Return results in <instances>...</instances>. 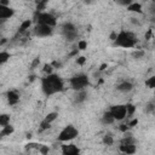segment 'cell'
Here are the masks:
<instances>
[{
  "label": "cell",
  "mask_w": 155,
  "mask_h": 155,
  "mask_svg": "<svg viewBox=\"0 0 155 155\" xmlns=\"http://www.w3.org/2000/svg\"><path fill=\"white\" fill-rule=\"evenodd\" d=\"M63 87H64V82L61 79V76L57 74L51 73L41 79V88L46 96H52L54 93H58L63 90Z\"/></svg>",
  "instance_id": "6da1fadb"
},
{
  "label": "cell",
  "mask_w": 155,
  "mask_h": 155,
  "mask_svg": "<svg viewBox=\"0 0 155 155\" xmlns=\"http://www.w3.org/2000/svg\"><path fill=\"white\" fill-rule=\"evenodd\" d=\"M114 44L124 48H132L137 44V36L128 30H121L116 34Z\"/></svg>",
  "instance_id": "7a4b0ae2"
},
{
  "label": "cell",
  "mask_w": 155,
  "mask_h": 155,
  "mask_svg": "<svg viewBox=\"0 0 155 155\" xmlns=\"http://www.w3.org/2000/svg\"><path fill=\"white\" fill-rule=\"evenodd\" d=\"M70 87L74 90V91H79V90H85L90 81H88V76L84 73H79V74H75L70 80Z\"/></svg>",
  "instance_id": "3957f363"
},
{
  "label": "cell",
  "mask_w": 155,
  "mask_h": 155,
  "mask_svg": "<svg viewBox=\"0 0 155 155\" xmlns=\"http://www.w3.org/2000/svg\"><path fill=\"white\" fill-rule=\"evenodd\" d=\"M78 134H79L78 128H76L74 125H68V126H65V127L59 132V134H58L57 139H58V142L64 143V142L73 140L74 138H76V137H78Z\"/></svg>",
  "instance_id": "277c9868"
},
{
  "label": "cell",
  "mask_w": 155,
  "mask_h": 155,
  "mask_svg": "<svg viewBox=\"0 0 155 155\" xmlns=\"http://www.w3.org/2000/svg\"><path fill=\"white\" fill-rule=\"evenodd\" d=\"M34 19L36 23H41V24H46L50 27H54L57 24V19L52 13L45 12V11H36Z\"/></svg>",
  "instance_id": "5b68a950"
},
{
  "label": "cell",
  "mask_w": 155,
  "mask_h": 155,
  "mask_svg": "<svg viewBox=\"0 0 155 155\" xmlns=\"http://www.w3.org/2000/svg\"><path fill=\"white\" fill-rule=\"evenodd\" d=\"M62 33H63L64 38H65L68 41H74V40L78 38L76 27H75L71 22H67V23L63 24V27H62Z\"/></svg>",
  "instance_id": "8992f818"
},
{
  "label": "cell",
  "mask_w": 155,
  "mask_h": 155,
  "mask_svg": "<svg viewBox=\"0 0 155 155\" xmlns=\"http://www.w3.org/2000/svg\"><path fill=\"white\" fill-rule=\"evenodd\" d=\"M110 114L113 115V117L117 121L124 120L127 116V111H126V105L125 104H117V105H113L109 109Z\"/></svg>",
  "instance_id": "52a82bcc"
},
{
  "label": "cell",
  "mask_w": 155,
  "mask_h": 155,
  "mask_svg": "<svg viewBox=\"0 0 155 155\" xmlns=\"http://www.w3.org/2000/svg\"><path fill=\"white\" fill-rule=\"evenodd\" d=\"M33 31H34L35 36L46 38V36H50L52 34V27L46 25V24H41V23H36L34 29H33Z\"/></svg>",
  "instance_id": "ba28073f"
},
{
  "label": "cell",
  "mask_w": 155,
  "mask_h": 155,
  "mask_svg": "<svg viewBox=\"0 0 155 155\" xmlns=\"http://www.w3.org/2000/svg\"><path fill=\"white\" fill-rule=\"evenodd\" d=\"M15 15V10L12 7H10L8 5H1L0 4V19L6 21L8 18H11Z\"/></svg>",
  "instance_id": "9c48e42d"
},
{
  "label": "cell",
  "mask_w": 155,
  "mask_h": 155,
  "mask_svg": "<svg viewBox=\"0 0 155 155\" xmlns=\"http://www.w3.org/2000/svg\"><path fill=\"white\" fill-rule=\"evenodd\" d=\"M62 153L64 155H78L80 153V149L75 144H63Z\"/></svg>",
  "instance_id": "30bf717a"
},
{
  "label": "cell",
  "mask_w": 155,
  "mask_h": 155,
  "mask_svg": "<svg viewBox=\"0 0 155 155\" xmlns=\"http://www.w3.org/2000/svg\"><path fill=\"white\" fill-rule=\"evenodd\" d=\"M133 87H134V85H133L131 81L125 80V81H121L120 84H117L116 90L120 91V92H130V91L133 90Z\"/></svg>",
  "instance_id": "8fae6325"
},
{
  "label": "cell",
  "mask_w": 155,
  "mask_h": 155,
  "mask_svg": "<svg viewBox=\"0 0 155 155\" xmlns=\"http://www.w3.org/2000/svg\"><path fill=\"white\" fill-rule=\"evenodd\" d=\"M6 98L10 105H16L19 102V93L17 91H8L6 93Z\"/></svg>",
  "instance_id": "7c38bea8"
},
{
  "label": "cell",
  "mask_w": 155,
  "mask_h": 155,
  "mask_svg": "<svg viewBox=\"0 0 155 155\" xmlns=\"http://www.w3.org/2000/svg\"><path fill=\"white\" fill-rule=\"evenodd\" d=\"M87 99V92L86 90H79L76 91L75 96H74V103L75 104H81Z\"/></svg>",
  "instance_id": "4fadbf2b"
},
{
  "label": "cell",
  "mask_w": 155,
  "mask_h": 155,
  "mask_svg": "<svg viewBox=\"0 0 155 155\" xmlns=\"http://www.w3.org/2000/svg\"><path fill=\"white\" fill-rule=\"evenodd\" d=\"M120 151H122L125 154H134L136 144H120Z\"/></svg>",
  "instance_id": "5bb4252c"
},
{
  "label": "cell",
  "mask_w": 155,
  "mask_h": 155,
  "mask_svg": "<svg viewBox=\"0 0 155 155\" xmlns=\"http://www.w3.org/2000/svg\"><path fill=\"white\" fill-rule=\"evenodd\" d=\"M127 7V11H130V12H136V13H142L143 11H142V5L139 4V2H134V1H132L128 6H126Z\"/></svg>",
  "instance_id": "9a60e30c"
},
{
  "label": "cell",
  "mask_w": 155,
  "mask_h": 155,
  "mask_svg": "<svg viewBox=\"0 0 155 155\" xmlns=\"http://www.w3.org/2000/svg\"><path fill=\"white\" fill-rule=\"evenodd\" d=\"M101 121H102V124H104V125H111V124L115 121V119L113 117V115L110 114V111H107V113L103 114Z\"/></svg>",
  "instance_id": "2e32d148"
},
{
  "label": "cell",
  "mask_w": 155,
  "mask_h": 155,
  "mask_svg": "<svg viewBox=\"0 0 155 155\" xmlns=\"http://www.w3.org/2000/svg\"><path fill=\"white\" fill-rule=\"evenodd\" d=\"M13 132H15V127H13L11 124H8V125H6V126L2 127V130H1V132H0V137L10 136V134H12Z\"/></svg>",
  "instance_id": "e0dca14e"
},
{
  "label": "cell",
  "mask_w": 155,
  "mask_h": 155,
  "mask_svg": "<svg viewBox=\"0 0 155 155\" xmlns=\"http://www.w3.org/2000/svg\"><path fill=\"white\" fill-rule=\"evenodd\" d=\"M30 25H31V21L30 19H25V21H23L22 23H21V25H19V28H18V33H24L27 29H29L30 28Z\"/></svg>",
  "instance_id": "ac0fdd59"
},
{
  "label": "cell",
  "mask_w": 155,
  "mask_h": 155,
  "mask_svg": "<svg viewBox=\"0 0 155 155\" xmlns=\"http://www.w3.org/2000/svg\"><path fill=\"white\" fill-rule=\"evenodd\" d=\"M10 124V115L8 114H0V126L4 127Z\"/></svg>",
  "instance_id": "d6986e66"
},
{
  "label": "cell",
  "mask_w": 155,
  "mask_h": 155,
  "mask_svg": "<svg viewBox=\"0 0 155 155\" xmlns=\"http://www.w3.org/2000/svg\"><path fill=\"white\" fill-rule=\"evenodd\" d=\"M10 58H11V53H8L6 51H0V64L6 63Z\"/></svg>",
  "instance_id": "ffe728a7"
},
{
  "label": "cell",
  "mask_w": 155,
  "mask_h": 155,
  "mask_svg": "<svg viewBox=\"0 0 155 155\" xmlns=\"http://www.w3.org/2000/svg\"><path fill=\"white\" fill-rule=\"evenodd\" d=\"M57 116H58V113H56V111H52V113H48L46 116H45V121H47V122H50V124H52L56 119H57Z\"/></svg>",
  "instance_id": "44dd1931"
},
{
  "label": "cell",
  "mask_w": 155,
  "mask_h": 155,
  "mask_svg": "<svg viewBox=\"0 0 155 155\" xmlns=\"http://www.w3.org/2000/svg\"><path fill=\"white\" fill-rule=\"evenodd\" d=\"M47 1L48 0H38V4H36V11H44L47 6Z\"/></svg>",
  "instance_id": "7402d4cb"
},
{
  "label": "cell",
  "mask_w": 155,
  "mask_h": 155,
  "mask_svg": "<svg viewBox=\"0 0 155 155\" xmlns=\"http://www.w3.org/2000/svg\"><path fill=\"white\" fill-rule=\"evenodd\" d=\"M125 105H126L127 116H132V115L134 114V111H136V107H134L133 104H131V103H127V104H125Z\"/></svg>",
  "instance_id": "603a6c76"
},
{
  "label": "cell",
  "mask_w": 155,
  "mask_h": 155,
  "mask_svg": "<svg viewBox=\"0 0 155 155\" xmlns=\"http://www.w3.org/2000/svg\"><path fill=\"white\" fill-rule=\"evenodd\" d=\"M103 143H104L105 145H111V144L114 143V138H113V136H111L110 133L105 134V136L103 137Z\"/></svg>",
  "instance_id": "cb8c5ba5"
},
{
  "label": "cell",
  "mask_w": 155,
  "mask_h": 155,
  "mask_svg": "<svg viewBox=\"0 0 155 155\" xmlns=\"http://www.w3.org/2000/svg\"><path fill=\"white\" fill-rule=\"evenodd\" d=\"M145 85L149 87V88H154L155 87V76H150L145 80Z\"/></svg>",
  "instance_id": "d4e9b609"
},
{
  "label": "cell",
  "mask_w": 155,
  "mask_h": 155,
  "mask_svg": "<svg viewBox=\"0 0 155 155\" xmlns=\"http://www.w3.org/2000/svg\"><path fill=\"white\" fill-rule=\"evenodd\" d=\"M154 110H155V104H154V102H149V103L147 104V107H145V111H147L148 114H153Z\"/></svg>",
  "instance_id": "484cf974"
},
{
  "label": "cell",
  "mask_w": 155,
  "mask_h": 155,
  "mask_svg": "<svg viewBox=\"0 0 155 155\" xmlns=\"http://www.w3.org/2000/svg\"><path fill=\"white\" fill-rule=\"evenodd\" d=\"M86 48H87V41L80 40V41L78 42V50H79V51H84V50H86Z\"/></svg>",
  "instance_id": "4316f807"
},
{
  "label": "cell",
  "mask_w": 155,
  "mask_h": 155,
  "mask_svg": "<svg viewBox=\"0 0 155 155\" xmlns=\"http://www.w3.org/2000/svg\"><path fill=\"white\" fill-rule=\"evenodd\" d=\"M50 127H51V124H50V122H47V121H45V120H42V121L40 122V131L48 130Z\"/></svg>",
  "instance_id": "83f0119b"
},
{
  "label": "cell",
  "mask_w": 155,
  "mask_h": 155,
  "mask_svg": "<svg viewBox=\"0 0 155 155\" xmlns=\"http://www.w3.org/2000/svg\"><path fill=\"white\" fill-rule=\"evenodd\" d=\"M144 56V51L143 50H136L133 53H132V57H134V58H142Z\"/></svg>",
  "instance_id": "f1b7e54d"
},
{
  "label": "cell",
  "mask_w": 155,
  "mask_h": 155,
  "mask_svg": "<svg viewBox=\"0 0 155 155\" xmlns=\"http://www.w3.org/2000/svg\"><path fill=\"white\" fill-rule=\"evenodd\" d=\"M114 1L119 5H121V6H128L133 0H114Z\"/></svg>",
  "instance_id": "f546056e"
},
{
  "label": "cell",
  "mask_w": 155,
  "mask_h": 155,
  "mask_svg": "<svg viewBox=\"0 0 155 155\" xmlns=\"http://www.w3.org/2000/svg\"><path fill=\"white\" fill-rule=\"evenodd\" d=\"M76 63H78L79 65H84V64L86 63V57H85V56H79V57H76Z\"/></svg>",
  "instance_id": "4dcf8cb0"
},
{
  "label": "cell",
  "mask_w": 155,
  "mask_h": 155,
  "mask_svg": "<svg viewBox=\"0 0 155 155\" xmlns=\"http://www.w3.org/2000/svg\"><path fill=\"white\" fill-rule=\"evenodd\" d=\"M39 64H40V58H39V57H36V58H34V59H33V62H31V64H30V68H31V69H35Z\"/></svg>",
  "instance_id": "1f68e13d"
},
{
  "label": "cell",
  "mask_w": 155,
  "mask_h": 155,
  "mask_svg": "<svg viewBox=\"0 0 155 155\" xmlns=\"http://www.w3.org/2000/svg\"><path fill=\"white\" fill-rule=\"evenodd\" d=\"M52 70H53L52 64H45V65H44V71H45L46 74H51Z\"/></svg>",
  "instance_id": "d6a6232c"
},
{
  "label": "cell",
  "mask_w": 155,
  "mask_h": 155,
  "mask_svg": "<svg viewBox=\"0 0 155 155\" xmlns=\"http://www.w3.org/2000/svg\"><path fill=\"white\" fill-rule=\"evenodd\" d=\"M38 150H39L41 154H47L50 149H48V147H47V145H42V144H40V147H39V149H38Z\"/></svg>",
  "instance_id": "836d02e7"
},
{
  "label": "cell",
  "mask_w": 155,
  "mask_h": 155,
  "mask_svg": "<svg viewBox=\"0 0 155 155\" xmlns=\"http://www.w3.org/2000/svg\"><path fill=\"white\" fill-rule=\"evenodd\" d=\"M119 130L121 131V132H124V133H126L128 130H130V127H128V125H125V124H122V125H120V127H119Z\"/></svg>",
  "instance_id": "e575fe53"
},
{
  "label": "cell",
  "mask_w": 155,
  "mask_h": 155,
  "mask_svg": "<svg viewBox=\"0 0 155 155\" xmlns=\"http://www.w3.org/2000/svg\"><path fill=\"white\" fill-rule=\"evenodd\" d=\"M137 124H138V120H137V119H133V120H131V121H130L127 125H128V127L131 128V127H134Z\"/></svg>",
  "instance_id": "d590c367"
},
{
  "label": "cell",
  "mask_w": 155,
  "mask_h": 155,
  "mask_svg": "<svg viewBox=\"0 0 155 155\" xmlns=\"http://www.w3.org/2000/svg\"><path fill=\"white\" fill-rule=\"evenodd\" d=\"M51 64H52V67H53V68H59V67L62 65V64H61V62H57V61H53Z\"/></svg>",
  "instance_id": "8d00e7d4"
},
{
  "label": "cell",
  "mask_w": 155,
  "mask_h": 155,
  "mask_svg": "<svg viewBox=\"0 0 155 155\" xmlns=\"http://www.w3.org/2000/svg\"><path fill=\"white\" fill-rule=\"evenodd\" d=\"M150 36H151V29H149V30H148V33L145 34V39H147V40H149V39H150Z\"/></svg>",
  "instance_id": "74e56055"
},
{
  "label": "cell",
  "mask_w": 155,
  "mask_h": 155,
  "mask_svg": "<svg viewBox=\"0 0 155 155\" xmlns=\"http://www.w3.org/2000/svg\"><path fill=\"white\" fill-rule=\"evenodd\" d=\"M116 34H117L116 31H113V33L110 34V40H113V41H114V40H115V38H116Z\"/></svg>",
  "instance_id": "f35d334b"
},
{
  "label": "cell",
  "mask_w": 155,
  "mask_h": 155,
  "mask_svg": "<svg viewBox=\"0 0 155 155\" xmlns=\"http://www.w3.org/2000/svg\"><path fill=\"white\" fill-rule=\"evenodd\" d=\"M78 53H79V50L76 48V50H74L73 52H70V54H69V56H70V57H73V56H78Z\"/></svg>",
  "instance_id": "ab89813d"
},
{
  "label": "cell",
  "mask_w": 155,
  "mask_h": 155,
  "mask_svg": "<svg viewBox=\"0 0 155 155\" xmlns=\"http://www.w3.org/2000/svg\"><path fill=\"white\" fill-rule=\"evenodd\" d=\"M131 22H132L133 24H137V25H139V22H138V19H137V18H131Z\"/></svg>",
  "instance_id": "60d3db41"
},
{
  "label": "cell",
  "mask_w": 155,
  "mask_h": 155,
  "mask_svg": "<svg viewBox=\"0 0 155 155\" xmlns=\"http://www.w3.org/2000/svg\"><path fill=\"white\" fill-rule=\"evenodd\" d=\"M0 4L1 5H8L10 4V0H0Z\"/></svg>",
  "instance_id": "b9f144b4"
},
{
  "label": "cell",
  "mask_w": 155,
  "mask_h": 155,
  "mask_svg": "<svg viewBox=\"0 0 155 155\" xmlns=\"http://www.w3.org/2000/svg\"><path fill=\"white\" fill-rule=\"evenodd\" d=\"M107 67H108V65H107V64L104 63V64H102V65H101V68H99V70H104V69H105Z\"/></svg>",
  "instance_id": "7bdbcfd3"
},
{
  "label": "cell",
  "mask_w": 155,
  "mask_h": 155,
  "mask_svg": "<svg viewBox=\"0 0 155 155\" xmlns=\"http://www.w3.org/2000/svg\"><path fill=\"white\" fill-rule=\"evenodd\" d=\"M6 42V39H2L1 41H0V45H2V44H5Z\"/></svg>",
  "instance_id": "ee69618b"
},
{
  "label": "cell",
  "mask_w": 155,
  "mask_h": 155,
  "mask_svg": "<svg viewBox=\"0 0 155 155\" xmlns=\"http://www.w3.org/2000/svg\"><path fill=\"white\" fill-rule=\"evenodd\" d=\"M2 22H4V21H2V19H0V24H1V23H2Z\"/></svg>",
  "instance_id": "f6af8a7d"
}]
</instances>
